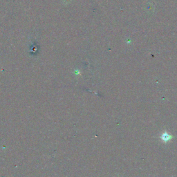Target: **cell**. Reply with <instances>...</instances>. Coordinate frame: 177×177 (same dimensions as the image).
Instances as JSON below:
<instances>
[{"instance_id": "1", "label": "cell", "mask_w": 177, "mask_h": 177, "mask_svg": "<svg viewBox=\"0 0 177 177\" xmlns=\"http://www.w3.org/2000/svg\"><path fill=\"white\" fill-rule=\"evenodd\" d=\"M161 138H162L163 141H164L165 142H167V141H170L172 137V136L169 135V134H167V133H165L164 134H163Z\"/></svg>"}]
</instances>
